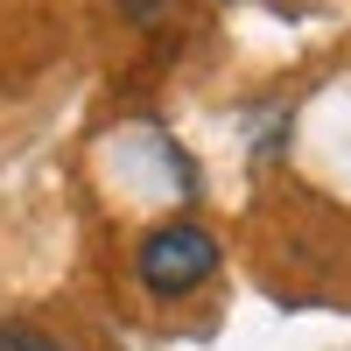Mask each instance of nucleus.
Wrapping results in <instances>:
<instances>
[{"label": "nucleus", "instance_id": "obj_1", "mask_svg": "<svg viewBox=\"0 0 351 351\" xmlns=\"http://www.w3.org/2000/svg\"><path fill=\"white\" fill-rule=\"evenodd\" d=\"M218 260H225V246L197 218H162L155 232H141V246H134V281L148 288L155 302H183V295H197V288L218 274Z\"/></svg>", "mask_w": 351, "mask_h": 351}, {"label": "nucleus", "instance_id": "obj_2", "mask_svg": "<svg viewBox=\"0 0 351 351\" xmlns=\"http://www.w3.org/2000/svg\"><path fill=\"white\" fill-rule=\"evenodd\" d=\"M0 351H56L43 330H28V324H8V330H0Z\"/></svg>", "mask_w": 351, "mask_h": 351}, {"label": "nucleus", "instance_id": "obj_3", "mask_svg": "<svg viewBox=\"0 0 351 351\" xmlns=\"http://www.w3.org/2000/svg\"><path fill=\"white\" fill-rule=\"evenodd\" d=\"M127 14H155V0H127Z\"/></svg>", "mask_w": 351, "mask_h": 351}]
</instances>
